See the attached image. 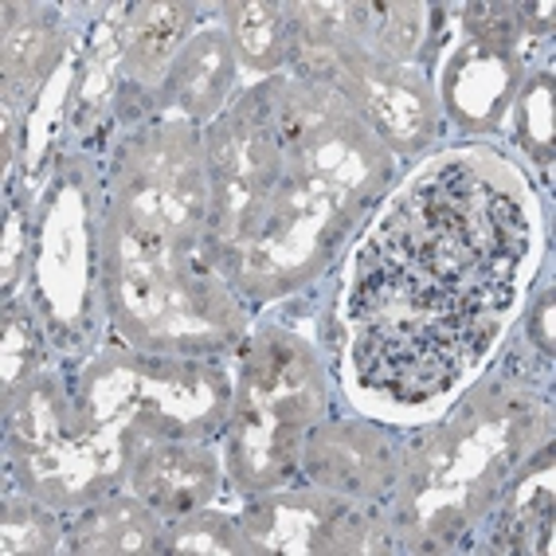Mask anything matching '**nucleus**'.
<instances>
[{"label": "nucleus", "instance_id": "obj_1", "mask_svg": "<svg viewBox=\"0 0 556 556\" xmlns=\"http://www.w3.org/2000/svg\"><path fill=\"white\" fill-rule=\"evenodd\" d=\"M318 407L314 357L294 338L263 333L243 361V396L231 419V467L243 486H275L294 470L302 431Z\"/></svg>", "mask_w": 556, "mask_h": 556}, {"label": "nucleus", "instance_id": "obj_2", "mask_svg": "<svg viewBox=\"0 0 556 556\" xmlns=\"http://www.w3.org/2000/svg\"><path fill=\"white\" fill-rule=\"evenodd\" d=\"M306 470L333 494L361 497L377 494L392 478V451L377 431L345 424V428L318 431L306 447Z\"/></svg>", "mask_w": 556, "mask_h": 556}, {"label": "nucleus", "instance_id": "obj_3", "mask_svg": "<svg viewBox=\"0 0 556 556\" xmlns=\"http://www.w3.org/2000/svg\"><path fill=\"white\" fill-rule=\"evenodd\" d=\"M514 83L517 67L509 60V48L475 36V43L458 51V60L447 71V106L467 126H490L502 118Z\"/></svg>", "mask_w": 556, "mask_h": 556}, {"label": "nucleus", "instance_id": "obj_4", "mask_svg": "<svg viewBox=\"0 0 556 556\" xmlns=\"http://www.w3.org/2000/svg\"><path fill=\"white\" fill-rule=\"evenodd\" d=\"M138 494L165 514L200 509L216 490V458L197 447H157L134 470Z\"/></svg>", "mask_w": 556, "mask_h": 556}, {"label": "nucleus", "instance_id": "obj_5", "mask_svg": "<svg viewBox=\"0 0 556 556\" xmlns=\"http://www.w3.org/2000/svg\"><path fill=\"white\" fill-rule=\"evenodd\" d=\"M341 83L349 87L353 99L365 102L368 118L377 122L392 141L416 138L428 126V99L416 83H407L404 75L388 71L384 63L372 60H349L341 71Z\"/></svg>", "mask_w": 556, "mask_h": 556}, {"label": "nucleus", "instance_id": "obj_6", "mask_svg": "<svg viewBox=\"0 0 556 556\" xmlns=\"http://www.w3.org/2000/svg\"><path fill=\"white\" fill-rule=\"evenodd\" d=\"M231 83V60L224 40L200 36L185 48V55L173 67V99L189 118H208L219 106L224 90Z\"/></svg>", "mask_w": 556, "mask_h": 556}, {"label": "nucleus", "instance_id": "obj_7", "mask_svg": "<svg viewBox=\"0 0 556 556\" xmlns=\"http://www.w3.org/2000/svg\"><path fill=\"white\" fill-rule=\"evenodd\" d=\"M75 548L79 553H150L157 548V521H153L138 502H102L83 517L75 529Z\"/></svg>", "mask_w": 556, "mask_h": 556}, {"label": "nucleus", "instance_id": "obj_8", "mask_svg": "<svg viewBox=\"0 0 556 556\" xmlns=\"http://www.w3.org/2000/svg\"><path fill=\"white\" fill-rule=\"evenodd\" d=\"M185 21H189V12L177 9V4H146V9H134V16L126 24L129 67L138 71V75H153L165 63V55H173Z\"/></svg>", "mask_w": 556, "mask_h": 556}, {"label": "nucleus", "instance_id": "obj_9", "mask_svg": "<svg viewBox=\"0 0 556 556\" xmlns=\"http://www.w3.org/2000/svg\"><path fill=\"white\" fill-rule=\"evenodd\" d=\"M231 31H236V43L251 67L267 71L287 55V24H282V12L270 4H236Z\"/></svg>", "mask_w": 556, "mask_h": 556}, {"label": "nucleus", "instance_id": "obj_10", "mask_svg": "<svg viewBox=\"0 0 556 556\" xmlns=\"http://www.w3.org/2000/svg\"><path fill=\"white\" fill-rule=\"evenodd\" d=\"M521 141L536 157H548L553 150V83L548 75L529 79L526 94H521Z\"/></svg>", "mask_w": 556, "mask_h": 556}, {"label": "nucleus", "instance_id": "obj_11", "mask_svg": "<svg viewBox=\"0 0 556 556\" xmlns=\"http://www.w3.org/2000/svg\"><path fill=\"white\" fill-rule=\"evenodd\" d=\"M165 548L169 553H239V548H248V541H239L224 517H197V521L173 529Z\"/></svg>", "mask_w": 556, "mask_h": 556}, {"label": "nucleus", "instance_id": "obj_12", "mask_svg": "<svg viewBox=\"0 0 556 556\" xmlns=\"http://www.w3.org/2000/svg\"><path fill=\"white\" fill-rule=\"evenodd\" d=\"M533 341L541 349H553V299H541V306H536L533 314Z\"/></svg>", "mask_w": 556, "mask_h": 556}]
</instances>
